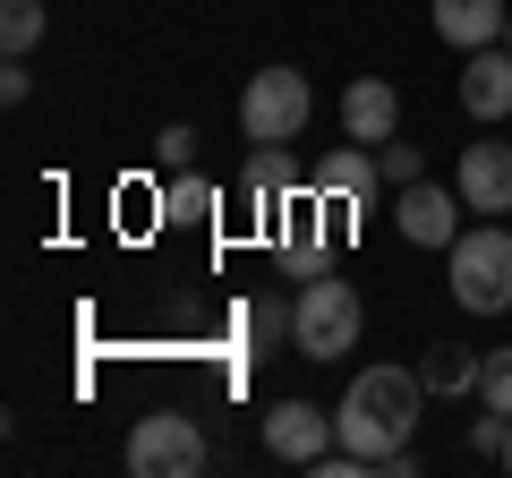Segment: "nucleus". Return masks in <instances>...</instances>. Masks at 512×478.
Returning <instances> with one entry per match:
<instances>
[{"label":"nucleus","instance_id":"f257e3e1","mask_svg":"<svg viewBox=\"0 0 512 478\" xmlns=\"http://www.w3.org/2000/svg\"><path fill=\"white\" fill-rule=\"evenodd\" d=\"M419 402H427V376L419 368H359L342 393V410H333V444L359 461H376V470L410 478L419 461H410V427H419Z\"/></svg>","mask_w":512,"mask_h":478},{"label":"nucleus","instance_id":"f03ea898","mask_svg":"<svg viewBox=\"0 0 512 478\" xmlns=\"http://www.w3.org/2000/svg\"><path fill=\"white\" fill-rule=\"evenodd\" d=\"M359 325H367V308H359L350 282H333V274L299 282V299H291V350L299 359H350L359 350Z\"/></svg>","mask_w":512,"mask_h":478},{"label":"nucleus","instance_id":"7ed1b4c3","mask_svg":"<svg viewBox=\"0 0 512 478\" xmlns=\"http://www.w3.org/2000/svg\"><path fill=\"white\" fill-rule=\"evenodd\" d=\"M444 257H453V299H461L470 316H504V308H512V231H504V222L461 231Z\"/></svg>","mask_w":512,"mask_h":478},{"label":"nucleus","instance_id":"20e7f679","mask_svg":"<svg viewBox=\"0 0 512 478\" xmlns=\"http://www.w3.org/2000/svg\"><path fill=\"white\" fill-rule=\"evenodd\" d=\"M308 111H316V86L299 69H256L239 94V129H248V146H291L308 129Z\"/></svg>","mask_w":512,"mask_h":478},{"label":"nucleus","instance_id":"39448f33","mask_svg":"<svg viewBox=\"0 0 512 478\" xmlns=\"http://www.w3.org/2000/svg\"><path fill=\"white\" fill-rule=\"evenodd\" d=\"M120 461L137 478H197L205 470V436H197L188 410H146V419L128 427V453Z\"/></svg>","mask_w":512,"mask_h":478},{"label":"nucleus","instance_id":"423d86ee","mask_svg":"<svg viewBox=\"0 0 512 478\" xmlns=\"http://www.w3.org/2000/svg\"><path fill=\"white\" fill-rule=\"evenodd\" d=\"M393 222H402L410 248H453V239H461V188L410 180L402 197H393Z\"/></svg>","mask_w":512,"mask_h":478},{"label":"nucleus","instance_id":"0eeeda50","mask_svg":"<svg viewBox=\"0 0 512 478\" xmlns=\"http://www.w3.org/2000/svg\"><path fill=\"white\" fill-rule=\"evenodd\" d=\"M461 111H470L478 129L512 120V52L487 43V52H461Z\"/></svg>","mask_w":512,"mask_h":478},{"label":"nucleus","instance_id":"6e6552de","mask_svg":"<svg viewBox=\"0 0 512 478\" xmlns=\"http://www.w3.org/2000/svg\"><path fill=\"white\" fill-rule=\"evenodd\" d=\"M461 205L470 214H512V146H495V137L461 146Z\"/></svg>","mask_w":512,"mask_h":478},{"label":"nucleus","instance_id":"1a4fd4ad","mask_svg":"<svg viewBox=\"0 0 512 478\" xmlns=\"http://www.w3.org/2000/svg\"><path fill=\"white\" fill-rule=\"evenodd\" d=\"M342 129L359 137V146L402 137V86H393V77H359V86H342Z\"/></svg>","mask_w":512,"mask_h":478},{"label":"nucleus","instance_id":"9d476101","mask_svg":"<svg viewBox=\"0 0 512 478\" xmlns=\"http://www.w3.org/2000/svg\"><path fill=\"white\" fill-rule=\"evenodd\" d=\"M308 188H316V197H333V205H367V197L384 188V163H376V146L350 137L342 154H325V163L308 171Z\"/></svg>","mask_w":512,"mask_h":478},{"label":"nucleus","instance_id":"9b49d317","mask_svg":"<svg viewBox=\"0 0 512 478\" xmlns=\"http://www.w3.org/2000/svg\"><path fill=\"white\" fill-rule=\"evenodd\" d=\"M325 444H333V419L316 402H274L265 410V453L274 461H316Z\"/></svg>","mask_w":512,"mask_h":478},{"label":"nucleus","instance_id":"f8f14e48","mask_svg":"<svg viewBox=\"0 0 512 478\" xmlns=\"http://www.w3.org/2000/svg\"><path fill=\"white\" fill-rule=\"evenodd\" d=\"M436 9V35L453 43V52H487V43H504V0H427Z\"/></svg>","mask_w":512,"mask_h":478},{"label":"nucleus","instance_id":"ddd939ff","mask_svg":"<svg viewBox=\"0 0 512 478\" xmlns=\"http://www.w3.org/2000/svg\"><path fill=\"white\" fill-rule=\"evenodd\" d=\"M282 274H291V282L333 274V239H325V222H316L308 205H291V231H282Z\"/></svg>","mask_w":512,"mask_h":478},{"label":"nucleus","instance_id":"4468645a","mask_svg":"<svg viewBox=\"0 0 512 478\" xmlns=\"http://www.w3.org/2000/svg\"><path fill=\"white\" fill-rule=\"evenodd\" d=\"M299 188V163H291V146H256L248 154V197H256V214H282V197Z\"/></svg>","mask_w":512,"mask_h":478},{"label":"nucleus","instance_id":"2eb2a0df","mask_svg":"<svg viewBox=\"0 0 512 478\" xmlns=\"http://www.w3.org/2000/svg\"><path fill=\"white\" fill-rule=\"evenodd\" d=\"M478 368H487V359H478V350H461V342H436V350L419 359L427 393H478Z\"/></svg>","mask_w":512,"mask_h":478},{"label":"nucleus","instance_id":"dca6fc26","mask_svg":"<svg viewBox=\"0 0 512 478\" xmlns=\"http://www.w3.org/2000/svg\"><path fill=\"white\" fill-rule=\"evenodd\" d=\"M0 43H9V60H26L43 43V0H0Z\"/></svg>","mask_w":512,"mask_h":478},{"label":"nucleus","instance_id":"f3484780","mask_svg":"<svg viewBox=\"0 0 512 478\" xmlns=\"http://www.w3.org/2000/svg\"><path fill=\"white\" fill-rule=\"evenodd\" d=\"M478 402L512 419V350H487V368H478Z\"/></svg>","mask_w":512,"mask_h":478},{"label":"nucleus","instance_id":"a211bd4d","mask_svg":"<svg viewBox=\"0 0 512 478\" xmlns=\"http://www.w3.org/2000/svg\"><path fill=\"white\" fill-rule=\"evenodd\" d=\"M376 163H384V188H410V180H427L419 146H402V137H384V146H376Z\"/></svg>","mask_w":512,"mask_h":478},{"label":"nucleus","instance_id":"6ab92c4d","mask_svg":"<svg viewBox=\"0 0 512 478\" xmlns=\"http://www.w3.org/2000/svg\"><path fill=\"white\" fill-rule=\"evenodd\" d=\"M163 214H171V222H197V214H214V197H205L197 180H188V188L171 180V188H163Z\"/></svg>","mask_w":512,"mask_h":478},{"label":"nucleus","instance_id":"aec40b11","mask_svg":"<svg viewBox=\"0 0 512 478\" xmlns=\"http://www.w3.org/2000/svg\"><path fill=\"white\" fill-rule=\"evenodd\" d=\"M154 163H163V171H188V163H197V129H163V137H154Z\"/></svg>","mask_w":512,"mask_h":478},{"label":"nucleus","instance_id":"412c9836","mask_svg":"<svg viewBox=\"0 0 512 478\" xmlns=\"http://www.w3.org/2000/svg\"><path fill=\"white\" fill-rule=\"evenodd\" d=\"M504 410H487V419H470V453H487V461H504Z\"/></svg>","mask_w":512,"mask_h":478},{"label":"nucleus","instance_id":"4be33fe9","mask_svg":"<svg viewBox=\"0 0 512 478\" xmlns=\"http://www.w3.org/2000/svg\"><path fill=\"white\" fill-rule=\"evenodd\" d=\"M248 333H256V342H274V333H291V308H282V299H256V308H248Z\"/></svg>","mask_w":512,"mask_h":478},{"label":"nucleus","instance_id":"5701e85b","mask_svg":"<svg viewBox=\"0 0 512 478\" xmlns=\"http://www.w3.org/2000/svg\"><path fill=\"white\" fill-rule=\"evenodd\" d=\"M26 94H35V77H26V60H9L0 69V103H26Z\"/></svg>","mask_w":512,"mask_h":478},{"label":"nucleus","instance_id":"b1692460","mask_svg":"<svg viewBox=\"0 0 512 478\" xmlns=\"http://www.w3.org/2000/svg\"><path fill=\"white\" fill-rule=\"evenodd\" d=\"M504 470H512V427H504Z\"/></svg>","mask_w":512,"mask_h":478},{"label":"nucleus","instance_id":"393cba45","mask_svg":"<svg viewBox=\"0 0 512 478\" xmlns=\"http://www.w3.org/2000/svg\"><path fill=\"white\" fill-rule=\"evenodd\" d=\"M504 52H512V18H504Z\"/></svg>","mask_w":512,"mask_h":478}]
</instances>
